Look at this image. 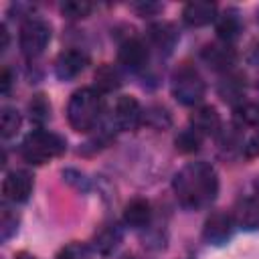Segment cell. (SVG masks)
<instances>
[{
    "label": "cell",
    "instance_id": "6da1fadb",
    "mask_svg": "<svg viewBox=\"0 0 259 259\" xmlns=\"http://www.w3.org/2000/svg\"><path fill=\"white\" fill-rule=\"evenodd\" d=\"M172 188L184 208L200 210L217 198L219 176L208 162H190L176 172Z\"/></svg>",
    "mask_w": 259,
    "mask_h": 259
},
{
    "label": "cell",
    "instance_id": "7a4b0ae2",
    "mask_svg": "<svg viewBox=\"0 0 259 259\" xmlns=\"http://www.w3.org/2000/svg\"><path fill=\"white\" fill-rule=\"evenodd\" d=\"M103 111V99L97 89H77L67 105V119L75 132H91Z\"/></svg>",
    "mask_w": 259,
    "mask_h": 259
},
{
    "label": "cell",
    "instance_id": "3957f363",
    "mask_svg": "<svg viewBox=\"0 0 259 259\" xmlns=\"http://www.w3.org/2000/svg\"><path fill=\"white\" fill-rule=\"evenodd\" d=\"M67 144L59 134L47 132V130H34L30 132L22 144H20V154L26 162L30 164H45L65 152Z\"/></svg>",
    "mask_w": 259,
    "mask_h": 259
},
{
    "label": "cell",
    "instance_id": "277c9868",
    "mask_svg": "<svg viewBox=\"0 0 259 259\" xmlns=\"http://www.w3.org/2000/svg\"><path fill=\"white\" fill-rule=\"evenodd\" d=\"M170 87H172V95L182 105H198L206 91V85H204L200 73L188 63L180 65L172 73Z\"/></svg>",
    "mask_w": 259,
    "mask_h": 259
},
{
    "label": "cell",
    "instance_id": "5b68a950",
    "mask_svg": "<svg viewBox=\"0 0 259 259\" xmlns=\"http://www.w3.org/2000/svg\"><path fill=\"white\" fill-rule=\"evenodd\" d=\"M51 40V26L40 18H28L20 26V49L28 59L42 55Z\"/></svg>",
    "mask_w": 259,
    "mask_h": 259
},
{
    "label": "cell",
    "instance_id": "8992f818",
    "mask_svg": "<svg viewBox=\"0 0 259 259\" xmlns=\"http://www.w3.org/2000/svg\"><path fill=\"white\" fill-rule=\"evenodd\" d=\"M233 231H235V219H233V214L223 212V210H217V212H212L206 219L204 229H202V237L210 245H223V243H227L233 237Z\"/></svg>",
    "mask_w": 259,
    "mask_h": 259
},
{
    "label": "cell",
    "instance_id": "52a82bcc",
    "mask_svg": "<svg viewBox=\"0 0 259 259\" xmlns=\"http://www.w3.org/2000/svg\"><path fill=\"white\" fill-rule=\"evenodd\" d=\"M113 121L119 130H136L144 121V111L136 97L121 95L113 107Z\"/></svg>",
    "mask_w": 259,
    "mask_h": 259
},
{
    "label": "cell",
    "instance_id": "ba28073f",
    "mask_svg": "<svg viewBox=\"0 0 259 259\" xmlns=\"http://www.w3.org/2000/svg\"><path fill=\"white\" fill-rule=\"evenodd\" d=\"M87 65H89L87 53H83L81 49H69L57 57L55 73L61 81H69V79H75L79 73H83Z\"/></svg>",
    "mask_w": 259,
    "mask_h": 259
},
{
    "label": "cell",
    "instance_id": "9c48e42d",
    "mask_svg": "<svg viewBox=\"0 0 259 259\" xmlns=\"http://www.w3.org/2000/svg\"><path fill=\"white\" fill-rule=\"evenodd\" d=\"M32 192V178L28 172L22 170H12L6 174L4 182H2V194L6 200L10 202H24L28 200Z\"/></svg>",
    "mask_w": 259,
    "mask_h": 259
},
{
    "label": "cell",
    "instance_id": "30bf717a",
    "mask_svg": "<svg viewBox=\"0 0 259 259\" xmlns=\"http://www.w3.org/2000/svg\"><path fill=\"white\" fill-rule=\"evenodd\" d=\"M117 61L130 69V71H138L146 65L148 61V47L140 40V38H127L119 45L117 51Z\"/></svg>",
    "mask_w": 259,
    "mask_h": 259
},
{
    "label": "cell",
    "instance_id": "8fae6325",
    "mask_svg": "<svg viewBox=\"0 0 259 259\" xmlns=\"http://www.w3.org/2000/svg\"><path fill=\"white\" fill-rule=\"evenodd\" d=\"M202 59L214 71H229L235 63V51L227 42H212L202 49Z\"/></svg>",
    "mask_w": 259,
    "mask_h": 259
},
{
    "label": "cell",
    "instance_id": "7c38bea8",
    "mask_svg": "<svg viewBox=\"0 0 259 259\" xmlns=\"http://www.w3.org/2000/svg\"><path fill=\"white\" fill-rule=\"evenodd\" d=\"M214 18H217V4L214 2L196 0V2H188L182 8V20L188 26H204V24H210Z\"/></svg>",
    "mask_w": 259,
    "mask_h": 259
},
{
    "label": "cell",
    "instance_id": "4fadbf2b",
    "mask_svg": "<svg viewBox=\"0 0 259 259\" xmlns=\"http://www.w3.org/2000/svg\"><path fill=\"white\" fill-rule=\"evenodd\" d=\"M190 127L196 130L200 136L219 134V130H221V115L210 105L196 107L192 111V115H190Z\"/></svg>",
    "mask_w": 259,
    "mask_h": 259
},
{
    "label": "cell",
    "instance_id": "5bb4252c",
    "mask_svg": "<svg viewBox=\"0 0 259 259\" xmlns=\"http://www.w3.org/2000/svg\"><path fill=\"white\" fill-rule=\"evenodd\" d=\"M235 225L247 231L259 229V202L255 198H241L233 208Z\"/></svg>",
    "mask_w": 259,
    "mask_h": 259
},
{
    "label": "cell",
    "instance_id": "9a60e30c",
    "mask_svg": "<svg viewBox=\"0 0 259 259\" xmlns=\"http://www.w3.org/2000/svg\"><path fill=\"white\" fill-rule=\"evenodd\" d=\"M152 221V208L150 202L144 198H134L123 208V223L132 229H144Z\"/></svg>",
    "mask_w": 259,
    "mask_h": 259
},
{
    "label": "cell",
    "instance_id": "2e32d148",
    "mask_svg": "<svg viewBox=\"0 0 259 259\" xmlns=\"http://www.w3.org/2000/svg\"><path fill=\"white\" fill-rule=\"evenodd\" d=\"M148 36H150V40H152L160 51H164V53H170L172 47L176 45V38H178L174 26L168 24V22H156V24H152L150 30H148Z\"/></svg>",
    "mask_w": 259,
    "mask_h": 259
},
{
    "label": "cell",
    "instance_id": "e0dca14e",
    "mask_svg": "<svg viewBox=\"0 0 259 259\" xmlns=\"http://www.w3.org/2000/svg\"><path fill=\"white\" fill-rule=\"evenodd\" d=\"M119 241H121V231H119V227H117V225H105V227L95 235L93 247H95L99 253L107 255V253H111V251L117 249Z\"/></svg>",
    "mask_w": 259,
    "mask_h": 259
},
{
    "label": "cell",
    "instance_id": "ac0fdd59",
    "mask_svg": "<svg viewBox=\"0 0 259 259\" xmlns=\"http://www.w3.org/2000/svg\"><path fill=\"white\" fill-rule=\"evenodd\" d=\"M241 32V20L235 12H225L223 16H219L217 20V36L221 38V42L231 45Z\"/></svg>",
    "mask_w": 259,
    "mask_h": 259
},
{
    "label": "cell",
    "instance_id": "d6986e66",
    "mask_svg": "<svg viewBox=\"0 0 259 259\" xmlns=\"http://www.w3.org/2000/svg\"><path fill=\"white\" fill-rule=\"evenodd\" d=\"M121 83V77L117 73V69L113 65H103L97 69L95 73V87L99 93H105V91H113L117 89Z\"/></svg>",
    "mask_w": 259,
    "mask_h": 259
},
{
    "label": "cell",
    "instance_id": "ffe728a7",
    "mask_svg": "<svg viewBox=\"0 0 259 259\" xmlns=\"http://www.w3.org/2000/svg\"><path fill=\"white\" fill-rule=\"evenodd\" d=\"M243 91H245V83H243V79L239 75H227L219 85V93H221V97L225 101L239 99L243 95Z\"/></svg>",
    "mask_w": 259,
    "mask_h": 259
},
{
    "label": "cell",
    "instance_id": "44dd1931",
    "mask_svg": "<svg viewBox=\"0 0 259 259\" xmlns=\"http://www.w3.org/2000/svg\"><path fill=\"white\" fill-rule=\"evenodd\" d=\"M235 119L241 125H249V127H259V105L253 101H245L239 103L235 107Z\"/></svg>",
    "mask_w": 259,
    "mask_h": 259
},
{
    "label": "cell",
    "instance_id": "7402d4cb",
    "mask_svg": "<svg viewBox=\"0 0 259 259\" xmlns=\"http://www.w3.org/2000/svg\"><path fill=\"white\" fill-rule=\"evenodd\" d=\"M20 113L14 109V107H4L2 113H0V132H2V138H12L18 130H20Z\"/></svg>",
    "mask_w": 259,
    "mask_h": 259
},
{
    "label": "cell",
    "instance_id": "603a6c76",
    "mask_svg": "<svg viewBox=\"0 0 259 259\" xmlns=\"http://www.w3.org/2000/svg\"><path fill=\"white\" fill-rule=\"evenodd\" d=\"M200 140H202V136H200L196 130L188 127V130H182V132L176 136V148H178L180 152H184V154H190V152H196V150H198Z\"/></svg>",
    "mask_w": 259,
    "mask_h": 259
},
{
    "label": "cell",
    "instance_id": "cb8c5ba5",
    "mask_svg": "<svg viewBox=\"0 0 259 259\" xmlns=\"http://www.w3.org/2000/svg\"><path fill=\"white\" fill-rule=\"evenodd\" d=\"M91 4L89 2H85V0H65L63 4H61V12L67 16V18H73V20H77V18H85L89 12H91Z\"/></svg>",
    "mask_w": 259,
    "mask_h": 259
},
{
    "label": "cell",
    "instance_id": "d4e9b609",
    "mask_svg": "<svg viewBox=\"0 0 259 259\" xmlns=\"http://www.w3.org/2000/svg\"><path fill=\"white\" fill-rule=\"evenodd\" d=\"M91 257V251L87 245L83 243H69L67 247H63L55 259H89Z\"/></svg>",
    "mask_w": 259,
    "mask_h": 259
},
{
    "label": "cell",
    "instance_id": "484cf974",
    "mask_svg": "<svg viewBox=\"0 0 259 259\" xmlns=\"http://www.w3.org/2000/svg\"><path fill=\"white\" fill-rule=\"evenodd\" d=\"M49 111H51V105L47 103L45 95H34L30 101V117L36 121H45L49 117Z\"/></svg>",
    "mask_w": 259,
    "mask_h": 259
},
{
    "label": "cell",
    "instance_id": "4316f807",
    "mask_svg": "<svg viewBox=\"0 0 259 259\" xmlns=\"http://www.w3.org/2000/svg\"><path fill=\"white\" fill-rule=\"evenodd\" d=\"M144 121L152 123V125L158 127V130L170 125V117H168V113H166L164 109H160V107H152L150 111H146V113H144Z\"/></svg>",
    "mask_w": 259,
    "mask_h": 259
},
{
    "label": "cell",
    "instance_id": "83f0119b",
    "mask_svg": "<svg viewBox=\"0 0 259 259\" xmlns=\"http://www.w3.org/2000/svg\"><path fill=\"white\" fill-rule=\"evenodd\" d=\"M0 229H2V239H4V241H6V239H10V235H12V233H16V229H18V217L4 208Z\"/></svg>",
    "mask_w": 259,
    "mask_h": 259
},
{
    "label": "cell",
    "instance_id": "f1b7e54d",
    "mask_svg": "<svg viewBox=\"0 0 259 259\" xmlns=\"http://www.w3.org/2000/svg\"><path fill=\"white\" fill-rule=\"evenodd\" d=\"M245 156L257 158L259 156V134H255L247 144H245Z\"/></svg>",
    "mask_w": 259,
    "mask_h": 259
},
{
    "label": "cell",
    "instance_id": "f546056e",
    "mask_svg": "<svg viewBox=\"0 0 259 259\" xmlns=\"http://www.w3.org/2000/svg\"><path fill=\"white\" fill-rule=\"evenodd\" d=\"M10 83H12V75H10V69H4V71H2V93H8V89H10Z\"/></svg>",
    "mask_w": 259,
    "mask_h": 259
},
{
    "label": "cell",
    "instance_id": "4dcf8cb0",
    "mask_svg": "<svg viewBox=\"0 0 259 259\" xmlns=\"http://www.w3.org/2000/svg\"><path fill=\"white\" fill-rule=\"evenodd\" d=\"M0 34H2V47H0V49L4 51V49H6V45H8V32H6V26H4V24L0 26Z\"/></svg>",
    "mask_w": 259,
    "mask_h": 259
},
{
    "label": "cell",
    "instance_id": "1f68e13d",
    "mask_svg": "<svg viewBox=\"0 0 259 259\" xmlns=\"http://www.w3.org/2000/svg\"><path fill=\"white\" fill-rule=\"evenodd\" d=\"M16 259H36L34 255H30V253H18L16 255Z\"/></svg>",
    "mask_w": 259,
    "mask_h": 259
},
{
    "label": "cell",
    "instance_id": "d6a6232c",
    "mask_svg": "<svg viewBox=\"0 0 259 259\" xmlns=\"http://www.w3.org/2000/svg\"><path fill=\"white\" fill-rule=\"evenodd\" d=\"M123 259H140V257H136V255H125Z\"/></svg>",
    "mask_w": 259,
    "mask_h": 259
}]
</instances>
